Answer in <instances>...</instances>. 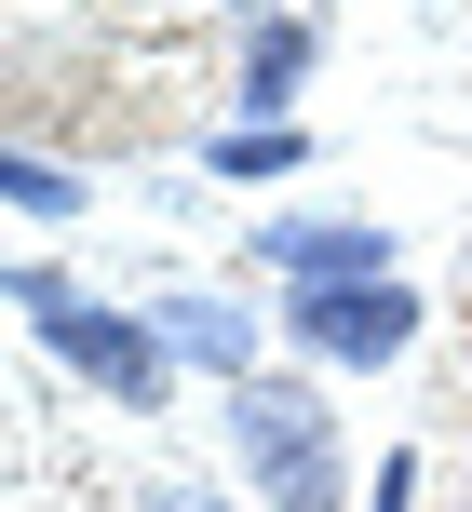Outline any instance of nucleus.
Wrapping results in <instances>:
<instances>
[{
    "label": "nucleus",
    "mask_w": 472,
    "mask_h": 512,
    "mask_svg": "<svg viewBox=\"0 0 472 512\" xmlns=\"http://www.w3.org/2000/svg\"><path fill=\"white\" fill-rule=\"evenodd\" d=\"M257 270H284V297H324V283H392L405 256L378 216H257Z\"/></svg>",
    "instance_id": "nucleus-4"
},
{
    "label": "nucleus",
    "mask_w": 472,
    "mask_h": 512,
    "mask_svg": "<svg viewBox=\"0 0 472 512\" xmlns=\"http://www.w3.org/2000/svg\"><path fill=\"white\" fill-rule=\"evenodd\" d=\"M419 324H432L419 270H392V283H324V297H284V337H297L311 364H338V378H378V364H405V351H419Z\"/></svg>",
    "instance_id": "nucleus-3"
},
{
    "label": "nucleus",
    "mask_w": 472,
    "mask_h": 512,
    "mask_svg": "<svg viewBox=\"0 0 472 512\" xmlns=\"http://www.w3.org/2000/svg\"><path fill=\"white\" fill-rule=\"evenodd\" d=\"M14 310H27V337H41L95 405H122V418H162V405H176V337H162L149 310L81 297L54 256H14Z\"/></svg>",
    "instance_id": "nucleus-1"
},
{
    "label": "nucleus",
    "mask_w": 472,
    "mask_h": 512,
    "mask_svg": "<svg viewBox=\"0 0 472 512\" xmlns=\"http://www.w3.org/2000/svg\"><path fill=\"white\" fill-rule=\"evenodd\" d=\"M149 324L176 337V364H203L216 391H243V378H257V310H243V297H216V283H176Z\"/></svg>",
    "instance_id": "nucleus-6"
},
{
    "label": "nucleus",
    "mask_w": 472,
    "mask_h": 512,
    "mask_svg": "<svg viewBox=\"0 0 472 512\" xmlns=\"http://www.w3.org/2000/svg\"><path fill=\"white\" fill-rule=\"evenodd\" d=\"M311 68H324V0H257V14H243V41H230V95H243V122H297Z\"/></svg>",
    "instance_id": "nucleus-5"
},
{
    "label": "nucleus",
    "mask_w": 472,
    "mask_h": 512,
    "mask_svg": "<svg viewBox=\"0 0 472 512\" xmlns=\"http://www.w3.org/2000/svg\"><path fill=\"white\" fill-rule=\"evenodd\" d=\"M419 486H432V472H419V445H392V459L365 472V512H419Z\"/></svg>",
    "instance_id": "nucleus-10"
},
{
    "label": "nucleus",
    "mask_w": 472,
    "mask_h": 512,
    "mask_svg": "<svg viewBox=\"0 0 472 512\" xmlns=\"http://www.w3.org/2000/svg\"><path fill=\"white\" fill-rule=\"evenodd\" d=\"M297 162H324V149H311L297 122H230V135L203 149V176H230V189H284Z\"/></svg>",
    "instance_id": "nucleus-7"
},
{
    "label": "nucleus",
    "mask_w": 472,
    "mask_h": 512,
    "mask_svg": "<svg viewBox=\"0 0 472 512\" xmlns=\"http://www.w3.org/2000/svg\"><path fill=\"white\" fill-rule=\"evenodd\" d=\"M122 512H230V486H203V472H149Z\"/></svg>",
    "instance_id": "nucleus-9"
},
{
    "label": "nucleus",
    "mask_w": 472,
    "mask_h": 512,
    "mask_svg": "<svg viewBox=\"0 0 472 512\" xmlns=\"http://www.w3.org/2000/svg\"><path fill=\"white\" fill-rule=\"evenodd\" d=\"M0 203H14L27 230H54V216H81V176L54 149H14V162H0Z\"/></svg>",
    "instance_id": "nucleus-8"
},
{
    "label": "nucleus",
    "mask_w": 472,
    "mask_h": 512,
    "mask_svg": "<svg viewBox=\"0 0 472 512\" xmlns=\"http://www.w3.org/2000/svg\"><path fill=\"white\" fill-rule=\"evenodd\" d=\"M230 459L270 512H351V445H338V405L311 378H243L230 391Z\"/></svg>",
    "instance_id": "nucleus-2"
}]
</instances>
